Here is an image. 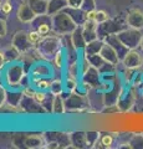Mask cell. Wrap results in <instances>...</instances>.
Instances as JSON below:
<instances>
[{
    "mask_svg": "<svg viewBox=\"0 0 143 149\" xmlns=\"http://www.w3.org/2000/svg\"><path fill=\"white\" fill-rule=\"evenodd\" d=\"M62 91H63V86H62L61 80H54L51 82V87H50V92H51V95H54V96L62 95Z\"/></svg>",
    "mask_w": 143,
    "mask_h": 149,
    "instance_id": "18",
    "label": "cell"
},
{
    "mask_svg": "<svg viewBox=\"0 0 143 149\" xmlns=\"http://www.w3.org/2000/svg\"><path fill=\"white\" fill-rule=\"evenodd\" d=\"M98 24L96 21H90L86 20L84 24H82V34L87 42H91V41L96 40V30H97Z\"/></svg>",
    "mask_w": 143,
    "mask_h": 149,
    "instance_id": "7",
    "label": "cell"
},
{
    "mask_svg": "<svg viewBox=\"0 0 143 149\" xmlns=\"http://www.w3.org/2000/svg\"><path fill=\"white\" fill-rule=\"evenodd\" d=\"M16 16H17V20H19L20 22H24V24H31L38 15H36L35 11L31 9L29 3H27V0H25V1H22L20 4L19 9H17Z\"/></svg>",
    "mask_w": 143,
    "mask_h": 149,
    "instance_id": "5",
    "label": "cell"
},
{
    "mask_svg": "<svg viewBox=\"0 0 143 149\" xmlns=\"http://www.w3.org/2000/svg\"><path fill=\"white\" fill-rule=\"evenodd\" d=\"M123 63H124V66L128 68L141 67L143 63V57L140 52H137L135 50L128 51V54L124 56V58H123Z\"/></svg>",
    "mask_w": 143,
    "mask_h": 149,
    "instance_id": "6",
    "label": "cell"
},
{
    "mask_svg": "<svg viewBox=\"0 0 143 149\" xmlns=\"http://www.w3.org/2000/svg\"><path fill=\"white\" fill-rule=\"evenodd\" d=\"M68 15L72 17V20L76 22L77 25H82L86 21V11H84L81 8H70L66 6L63 9Z\"/></svg>",
    "mask_w": 143,
    "mask_h": 149,
    "instance_id": "9",
    "label": "cell"
},
{
    "mask_svg": "<svg viewBox=\"0 0 143 149\" xmlns=\"http://www.w3.org/2000/svg\"><path fill=\"white\" fill-rule=\"evenodd\" d=\"M61 40L59 39L57 34H50L45 36L40 42L36 45V51L45 58H54L56 52L60 50Z\"/></svg>",
    "mask_w": 143,
    "mask_h": 149,
    "instance_id": "2",
    "label": "cell"
},
{
    "mask_svg": "<svg viewBox=\"0 0 143 149\" xmlns=\"http://www.w3.org/2000/svg\"><path fill=\"white\" fill-rule=\"evenodd\" d=\"M112 143H113V138H112V136H110V134H106V136L101 138V144H102V147H105V148H110L112 146Z\"/></svg>",
    "mask_w": 143,
    "mask_h": 149,
    "instance_id": "25",
    "label": "cell"
},
{
    "mask_svg": "<svg viewBox=\"0 0 143 149\" xmlns=\"http://www.w3.org/2000/svg\"><path fill=\"white\" fill-rule=\"evenodd\" d=\"M84 0H67V6L70 8H81Z\"/></svg>",
    "mask_w": 143,
    "mask_h": 149,
    "instance_id": "30",
    "label": "cell"
},
{
    "mask_svg": "<svg viewBox=\"0 0 143 149\" xmlns=\"http://www.w3.org/2000/svg\"><path fill=\"white\" fill-rule=\"evenodd\" d=\"M24 77H25V70L20 62H11L8 66L5 71V80L9 86L11 87L20 86Z\"/></svg>",
    "mask_w": 143,
    "mask_h": 149,
    "instance_id": "3",
    "label": "cell"
},
{
    "mask_svg": "<svg viewBox=\"0 0 143 149\" xmlns=\"http://www.w3.org/2000/svg\"><path fill=\"white\" fill-rule=\"evenodd\" d=\"M6 56H5V52H3V51H0V70L4 68V66H5L6 63Z\"/></svg>",
    "mask_w": 143,
    "mask_h": 149,
    "instance_id": "33",
    "label": "cell"
},
{
    "mask_svg": "<svg viewBox=\"0 0 143 149\" xmlns=\"http://www.w3.org/2000/svg\"><path fill=\"white\" fill-rule=\"evenodd\" d=\"M54 62H55V66H56L57 68H61L63 66V54H62L61 49H60L57 52H56V55H55Z\"/></svg>",
    "mask_w": 143,
    "mask_h": 149,
    "instance_id": "23",
    "label": "cell"
},
{
    "mask_svg": "<svg viewBox=\"0 0 143 149\" xmlns=\"http://www.w3.org/2000/svg\"><path fill=\"white\" fill-rule=\"evenodd\" d=\"M34 93H35V91L31 87H25L24 90H22V95H24V97H30V98H33Z\"/></svg>",
    "mask_w": 143,
    "mask_h": 149,
    "instance_id": "32",
    "label": "cell"
},
{
    "mask_svg": "<svg viewBox=\"0 0 143 149\" xmlns=\"http://www.w3.org/2000/svg\"><path fill=\"white\" fill-rule=\"evenodd\" d=\"M66 111V104H65V101L61 97V95H56L54 96V100H52V109L51 112L55 114H61V113H65Z\"/></svg>",
    "mask_w": 143,
    "mask_h": 149,
    "instance_id": "14",
    "label": "cell"
},
{
    "mask_svg": "<svg viewBox=\"0 0 143 149\" xmlns=\"http://www.w3.org/2000/svg\"><path fill=\"white\" fill-rule=\"evenodd\" d=\"M24 144L26 148H30V149H38V148L46 147L44 136H39V134H31V136L24 137Z\"/></svg>",
    "mask_w": 143,
    "mask_h": 149,
    "instance_id": "8",
    "label": "cell"
},
{
    "mask_svg": "<svg viewBox=\"0 0 143 149\" xmlns=\"http://www.w3.org/2000/svg\"><path fill=\"white\" fill-rule=\"evenodd\" d=\"M67 6V0H49L47 4V15L52 16L56 13L63 10Z\"/></svg>",
    "mask_w": 143,
    "mask_h": 149,
    "instance_id": "13",
    "label": "cell"
},
{
    "mask_svg": "<svg viewBox=\"0 0 143 149\" xmlns=\"http://www.w3.org/2000/svg\"><path fill=\"white\" fill-rule=\"evenodd\" d=\"M33 100H34L35 102H38L39 104L43 106V104L45 103V101L47 100V95L45 93V91H41V90L35 91L34 96H33Z\"/></svg>",
    "mask_w": 143,
    "mask_h": 149,
    "instance_id": "20",
    "label": "cell"
},
{
    "mask_svg": "<svg viewBox=\"0 0 143 149\" xmlns=\"http://www.w3.org/2000/svg\"><path fill=\"white\" fill-rule=\"evenodd\" d=\"M31 9L35 11L36 15H44L47 14V4L49 0H27Z\"/></svg>",
    "mask_w": 143,
    "mask_h": 149,
    "instance_id": "12",
    "label": "cell"
},
{
    "mask_svg": "<svg viewBox=\"0 0 143 149\" xmlns=\"http://www.w3.org/2000/svg\"><path fill=\"white\" fill-rule=\"evenodd\" d=\"M77 86H78L77 85V80H75V78H72V77H67V80H66V87H67L68 92L76 91Z\"/></svg>",
    "mask_w": 143,
    "mask_h": 149,
    "instance_id": "24",
    "label": "cell"
},
{
    "mask_svg": "<svg viewBox=\"0 0 143 149\" xmlns=\"http://www.w3.org/2000/svg\"><path fill=\"white\" fill-rule=\"evenodd\" d=\"M5 1H9V0H0V8H1V5H3V4L5 3Z\"/></svg>",
    "mask_w": 143,
    "mask_h": 149,
    "instance_id": "34",
    "label": "cell"
},
{
    "mask_svg": "<svg viewBox=\"0 0 143 149\" xmlns=\"http://www.w3.org/2000/svg\"><path fill=\"white\" fill-rule=\"evenodd\" d=\"M51 25H52L54 31L56 32L59 36L71 34V32L78 26L65 10L59 11V13L55 14V15L51 16Z\"/></svg>",
    "mask_w": 143,
    "mask_h": 149,
    "instance_id": "1",
    "label": "cell"
},
{
    "mask_svg": "<svg viewBox=\"0 0 143 149\" xmlns=\"http://www.w3.org/2000/svg\"><path fill=\"white\" fill-rule=\"evenodd\" d=\"M65 104L70 109H78L81 106L86 104V102H85V98L81 95H78V93H76L73 91L70 93V96H68L67 101L65 102Z\"/></svg>",
    "mask_w": 143,
    "mask_h": 149,
    "instance_id": "11",
    "label": "cell"
},
{
    "mask_svg": "<svg viewBox=\"0 0 143 149\" xmlns=\"http://www.w3.org/2000/svg\"><path fill=\"white\" fill-rule=\"evenodd\" d=\"M96 14H97V10H95V9H92V10L86 11V20L95 21V19H96Z\"/></svg>",
    "mask_w": 143,
    "mask_h": 149,
    "instance_id": "31",
    "label": "cell"
},
{
    "mask_svg": "<svg viewBox=\"0 0 143 149\" xmlns=\"http://www.w3.org/2000/svg\"><path fill=\"white\" fill-rule=\"evenodd\" d=\"M110 19L108 16V14L103 11V10H98L97 14H96V19H95V21L97 22V24H103V22H106Z\"/></svg>",
    "mask_w": 143,
    "mask_h": 149,
    "instance_id": "22",
    "label": "cell"
},
{
    "mask_svg": "<svg viewBox=\"0 0 143 149\" xmlns=\"http://www.w3.org/2000/svg\"><path fill=\"white\" fill-rule=\"evenodd\" d=\"M51 82L47 80V78H40V80L35 83V86L38 90H41V91H46V90H50V87H51Z\"/></svg>",
    "mask_w": 143,
    "mask_h": 149,
    "instance_id": "21",
    "label": "cell"
},
{
    "mask_svg": "<svg viewBox=\"0 0 143 149\" xmlns=\"http://www.w3.org/2000/svg\"><path fill=\"white\" fill-rule=\"evenodd\" d=\"M8 101V92L1 85H0V107Z\"/></svg>",
    "mask_w": 143,
    "mask_h": 149,
    "instance_id": "28",
    "label": "cell"
},
{
    "mask_svg": "<svg viewBox=\"0 0 143 149\" xmlns=\"http://www.w3.org/2000/svg\"><path fill=\"white\" fill-rule=\"evenodd\" d=\"M8 32V25H6V21L4 19L0 17V37H4Z\"/></svg>",
    "mask_w": 143,
    "mask_h": 149,
    "instance_id": "29",
    "label": "cell"
},
{
    "mask_svg": "<svg viewBox=\"0 0 143 149\" xmlns=\"http://www.w3.org/2000/svg\"><path fill=\"white\" fill-rule=\"evenodd\" d=\"M45 36H43L40 34V32L38 30H33V31H29V40H30V42L33 44V45H36V44H39L41 40L44 39Z\"/></svg>",
    "mask_w": 143,
    "mask_h": 149,
    "instance_id": "19",
    "label": "cell"
},
{
    "mask_svg": "<svg viewBox=\"0 0 143 149\" xmlns=\"http://www.w3.org/2000/svg\"><path fill=\"white\" fill-rule=\"evenodd\" d=\"M71 42H72V46L75 47L76 50L78 49H82L86 46V40L84 37V34H82V27H76L75 30L71 32Z\"/></svg>",
    "mask_w": 143,
    "mask_h": 149,
    "instance_id": "10",
    "label": "cell"
},
{
    "mask_svg": "<svg viewBox=\"0 0 143 149\" xmlns=\"http://www.w3.org/2000/svg\"><path fill=\"white\" fill-rule=\"evenodd\" d=\"M0 10H1V13L6 14V15L11 14V11H13V5H11L10 0H9V1H5V3H4L3 5H1V8H0Z\"/></svg>",
    "mask_w": 143,
    "mask_h": 149,
    "instance_id": "27",
    "label": "cell"
},
{
    "mask_svg": "<svg viewBox=\"0 0 143 149\" xmlns=\"http://www.w3.org/2000/svg\"><path fill=\"white\" fill-rule=\"evenodd\" d=\"M11 45L15 47L20 54H26L27 51L31 49V44L29 40V32H26L24 30L17 31L15 35L13 36Z\"/></svg>",
    "mask_w": 143,
    "mask_h": 149,
    "instance_id": "4",
    "label": "cell"
},
{
    "mask_svg": "<svg viewBox=\"0 0 143 149\" xmlns=\"http://www.w3.org/2000/svg\"><path fill=\"white\" fill-rule=\"evenodd\" d=\"M81 9L84 11L92 10V9H95V1L93 0H84V1H82V5H81Z\"/></svg>",
    "mask_w": 143,
    "mask_h": 149,
    "instance_id": "26",
    "label": "cell"
},
{
    "mask_svg": "<svg viewBox=\"0 0 143 149\" xmlns=\"http://www.w3.org/2000/svg\"><path fill=\"white\" fill-rule=\"evenodd\" d=\"M128 22H130V25L132 27H142L143 26V14L138 10H133L130 13V15H128Z\"/></svg>",
    "mask_w": 143,
    "mask_h": 149,
    "instance_id": "15",
    "label": "cell"
},
{
    "mask_svg": "<svg viewBox=\"0 0 143 149\" xmlns=\"http://www.w3.org/2000/svg\"><path fill=\"white\" fill-rule=\"evenodd\" d=\"M98 44V41H96V40H93V41H91V42H87L86 44V46H85V50H86V55L87 56H93V55H96L97 52H100L101 51V47L102 46H96Z\"/></svg>",
    "mask_w": 143,
    "mask_h": 149,
    "instance_id": "17",
    "label": "cell"
},
{
    "mask_svg": "<svg viewBox=\"0 0 143 149\" xmlns=\"http://www.w3.org/2000/svg\"><path fill=\"white\" fill-rule=\"evenodd\" d=\"M51 72V70L47 65H44V63H38L35 65V67L33 68V72L31 74L33 76H36V77H40V78H46Z\"/></svg>",
    "mask_w": 143,
    "mask_h": 149,
    "instance_id": "16",
    "label": "cell"
}]
</instances>
